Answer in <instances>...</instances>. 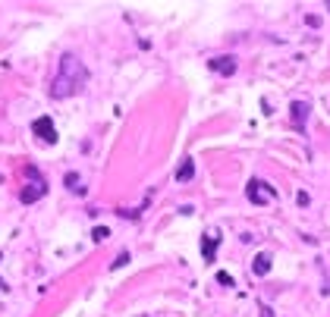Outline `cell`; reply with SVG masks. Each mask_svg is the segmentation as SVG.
Returning <instances> with one entry per match:
<instances>
[{
  "instance_id": "9",
  "label": "cell",
  "mask_w": 330,
  "mask_h": 317,
  "mask_svg": "<svg viewBox=\"0 0 330 317\" xmlns=\"http://www.w3.org/2000/svg\"><path fill=\"white\" fill-rule=\"evenodd\" d=\"M192 176H195V163H192V160H182L180 170H176V179H180V182H189Z\"/></svg>"
},
{
  "instance_id": "14",
  "label": "cell",
  "mask_w": 330,
  "mask_h": 317,
  "mask_svg": "<svg viewBox=\"0 0 330 317\" xmlns=\"http://www.w3.org/2000/svg\"><path fill=\"white\" fill-rule=\"evenodd\" d=\"M261 317H274V311H270V308H261Z\"/></svg>"
},
{
  "instance_id": "8",
  "label": "cell",
  "mask_w": 330,
  "mask_h": 317,
  "mask_svg": "<svg viewBox=\"0 0 330 317\" xmlns=\"http://www.w3.org/2000/svg\"><path fill=\"white\" fill-rule=\"evenodd\" d=\"M252 270H255V276H264V273L270 270V254H267V252L255 254V264H252Z\"/></svg>"
},
{
  "instance_id": "7",
  "label": "cell",
  "mask_w": 330,
  "mask_h": 317,
  "mask_svg": "<svg viewBox=\"0 0 330 317\" xmlns=\"http://www.w3.org/2000/svg\"><path fill=\"white\" fill-rule=\"evenodd\" d=\"M217 242H220V236H204V239H201V254H204V261H214Z\"/></svg>"
},
{
  "instance_id": "10",
  "label": "cell",
  "mask_w": 330,
  "mask_h": 317,
  "mask_svg": "<svg viewBox=\"0 0 330 317\" xmlns=\"http://www.w3.org/2000/svg\"><path fill=\"white\" fill-rule=\"evenodd\" d=\"M66 186H69L72 191H76V195H85V186H82V182H79V173H66Z\"/></svg>"
},
{
  "instance_id": "1",
  "label": "cell",
  "mask_w": 330,
  "mask_h": 317,
  "mask_svg": "<svg viewBox=\"0 0 330 317\" xmlns=\"http://www.w3.org/2000/svg\"><path fill=\"white\" fill-rule=\"evenodd\" d=\"M85 82H88V69H85L76 57H63L50 95H54V97H69V95H76V91H82Z\"/></svg>"
},
{
  "instance_id": "5",
  "label": "cell",
  "mask_w": 330,
  "mask_h": 317,
  "mask_svg": "<svg viewBox=\"0 0 330 317\" xmlns=\"http://www.w3.org/2000/svg\"><path fill=\"white\" fill-rule=\"evenodd\" d=\"M48 195V186H44V182H32V186H25L22 191H19V201L22 204H35L38 198H44Z\"/></svg>"
},
{
  "instance_id": "4",
  "label": "cell",
  "mask_w": 330,
  "mask_h": 317,
  "mask_svg": "<svg viewBox=\"0 0 330 317\" xmlns=\"http://www.w3.org/2000/svg\"><path fill=\"white\" fill-rule=\"evenodd\" d=\"M308 113H312V104H308V101H296L293 107H289V120H293L296 132H305V120H308Z\"/></svg>"
},
{
  "instance_id": "12",
  "label": "cell",
  "mask_w": 330,
  "mask_h": 317,
  "mask_svg": "<svg viewBox=\"0 0 330 317\" xmlns=\"http://www.w3.org/2000/svg\"><path fill=\"white\" fill-rule=\"evenodd\" d=\"M126 264H129V254H126V252H123V254H120V257H116V261H114V264H110V270H116V267H126Z\"/></svg>"
},
{
  "instance_id": "3",
  "label": "cell",
  "mask_w": 330,
  "mask_h": 317,
  "mask_svg": "<svg viewBox=\"0 0 330 317\" xmlns=\"http://www.w3.org/2000/svg\"><path fill=\"white\" fill-rule=\"evenodd\" d=\"M32 132H35L44 144H57V129H54V123H50V116H38V120L32 123Z\"/></svg>"
},
{
  "instance_id": "15",
  "label": "cell",
  "mask_w": 330,
  "mask_h": 317,
  "mask_svg": "<svg viewBox=\"0 0 330 317\" xmlns=\"http://www.w3.org/2000/svg\"><path fill=\"white\" fill-rule=\"evenodd\" d=\"M0 289H6V286H3V280H0Z\"/></svg>"
},
{
  "instance_id": "11",
  "label": "cell",
  "mask_w": 330,
  "mask_h": 317,
  "mask_svg": "<svg viewBox=\"0 0 330 317\" xmlns=\"http://www.w3.org/2000/svg\"><path fill=\"white\" fill-rule=\"evenodd\" d=\"M91 236H95V242H104L110 236V229L107 226H95V233H91Z\"/></svg>"
},
{
  "instance_id": "2",
  "label": "cell",
  "mask_w": 330,
  "mask_h": 317,
  "mask_svg": "<svg viewBox=\"0 0 330 317\" xmlns=\"http://www.w3.org/2000/svg\"><path fill=\"white\" fill-rule=\"evenodd\" d=\"M246 195H248V201H252V204H267L270 198H277V191L267 189L261 179H252V182L246 186Z\"/></svg>"
},
{
  "instance_id": "6",
  "label": "cell",
  "mask_w": 330,
  "mask_h": 317,
  "mask_svg": "<svg viewBox=\"0 0 330 317\" xmlns=\"http://www.w3.org/2000/svg\"><path fill=\"white\" fill-rule=\"evenodd\" d=\"M211 69L214 72H220V76H233L236 72V57H217V60H211Z\"/></svg>"
},
{
  "instance_id": "13",
  "label": "cell",
  "mask_w": 330,
  "mask_h": 317,
  "mask_svg": "<svg viewBox=\"0 0 330 317\" xmlns=\"http://www.w3.org/2000/svg\"><path fill=\"white\" fill-rule=\"evenodd\" d=\"M217 280H220L223 286H233V276H230V273H217Z\"/></svg>"
}]
</instances>
